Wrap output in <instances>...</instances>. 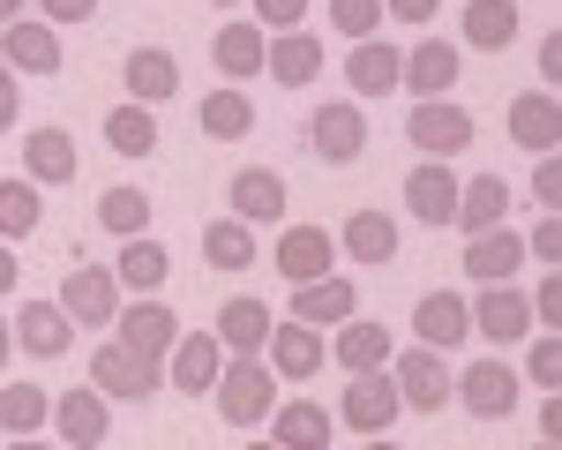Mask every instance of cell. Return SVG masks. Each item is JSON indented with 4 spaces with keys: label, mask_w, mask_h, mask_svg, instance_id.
<instances>
[{
    "label": "cell",
    "mask_w": 562,
    "mask_h": 450,
    "mask_svg": "<svg viewBox=\"0 0 562 450\" xmlns=\"http://www.w3.org/2000/svg\"><path fill=\"white\" fill-rule=\"evenodd\" d=\"M211 398L233 428H256V420H270V405H278V375L262 360H233V368H217Z\"/></svg>",
    "instance_id": "cell-1"
},
{
    "label": "cell",
    "mask_w": 562,
    "mask_h": 450,
    "mask_svg": "<svg viewBox=\"0 0 562 450\" xmlns=\"http://www.w3.org/2000/svg\"><path fill=\"white\" fill-rule=\"evenodd\" d=\"M405 135H413V150H428V158H458V150H473V113L465 105H450V98H420L413 113H405Z\"/></svg>",
    "instance_id": "cell-2"
},
{
    "label": "cell",
    "mask_w": 562,
    "mask_h": 450,
    "mask_svg": "<svg viewBox=\"0 0 562 450\" xmlns=\"http://www.w3.org/2000/svg\"><path fill=\"white\" fill-rule=\"evenodd\" d=\"M450 398L473 420H503V413H518V368L510 360H473L465 375H450Z\"/></svg>",
    "instance_id": "cell-3"
},
{
    "label": "cell",
    "mask_w": 562,
    "mask_h": 450,
    "mask_svg": "<svg viewBox=\"0 0 562 450\" xmlns=\"http://www.w3.org/2000/svg\"><path fill=\"white\" fill-rule=\"evenodd\" d=\"M90 391L98 398H158V360L135 346H90Z\"/></svg>",
    "instance_id": "cell-4"
},
{
    "label": "cell",
    "mask_w": 562,
    "mask_h": 450,
    "mask_svg": "<svg viewBox=\"0 0 562 450\" xmlns=\"http://www.w3.org/2000/svg\"><path fill=\"white\" fill-rule=\"evenodd\" d=\"M60 31L53 23H31V15H15V23H0V68L8 76H60Z\"/></svg>",
    "instance_id": "cell-5"
},
{
    "label": "cell",
    "mask_w": 562,
    "mask_h": 450,
    "mask_svg": "<svg viewBox=\"0 0 562 450\" xmlns=\"http://www.w3.org/2000/svg\"><path fill=\"white\" fill-rule=\"evenodd\" d=\"M390 383H397V398L413 405V413H442L450 405V360L435 353V346H413V353H397Z\"/></svg>",
    "instance_id": "cell-6"
},
{
    "label": "cell",
    "mask_w": 562,
    "mask_h": 450,
    "mask_svg": "<svg viewBox=\"0 0 562 450\" xmlns=\"http://www.w3.org/2000/svg\"><path fill=\"white\" fill-rule=\"evenodd\" d=\"M307 150H315L323 166H352V158L368 150V113H360V105H315Z\"/></svg>",
    "instance_id": "cell-7"
},
{
    "label": "cell",
    "mask_w": 562,
    "mask_h": 450,
    "mask_svg": "<svg viewBox=\"0 0 562 450\" xmlns=\"http://www.w3.org/2000/svg\"><path fill=\"white\" fill-rule=\"evenodd\" d=\"M285 203H293V188H285L278 166H240V173H233V218L240 225H278Z\"/></svg>",
    "instance_id": "cell-8"
},
{
    "label": "cell",
    "mask_w": 562,
    "mask_h": 450,
    "mask_svg": "<svg viewBox=\"0 0 562 450\" xmlns=\"http://www.w3.org/2000/svg\"><path fill=\"white\" fill-rule=\"evenodd\" d=\"M473 308V330L487 338V346H518L525 330H532V301H525L518 285H487L480 301H465Z\"/></svg>",
    "instance_id": "cell-9"
},
{
    "label": "cell",
    "mask_w": 562,
    "mask_h": 450,
    "mask_svg": "<svg viewBox=\"0 0 562 450\" xmlns=\"http://www.w3.org/2000/svg\"><path fill=\"white\" fill-rule=\"evenodd\" d=\"M166 360H173L166 375H173V391H180V398H211L217 368H225V353H217V338H211V330H180Z\"/></svg>",
    "instance_id": "cell-10"
},
{
    "label": "cell",
    "mask_w": 562,
    "mask_h": 450,
    "mask_svg": "<svg viewBox=\"0 0 562 450\" xmlns=\"http://www.w3.org/2000/svg\"><path fill=\"white\" fill-rule=\"evenodd\" d=\"M397 383H390V368H368V375H352L346 383V405H338V413H346L352 428H360V436H383L390 420H397Z\"/></svg>",
    "instance_id": "cell-11"
},
{
    "label": "cell",
    "mask_w": 562,
    "mask_h": 450,
    "mask_svg": "<svg viewBox=\"0 0 562 450\" xmlns=\"http://www.w3.org/2000/svg\"><path fill=\"white\" fill-rule=\"evenodd\" d=\"M60 315H68V323H90V330L121 323V278H113V270H76L68 293H60Z\"/></svg>",
    "instance_id": "cell-12"
},
{
    "label": "cell",
    "mask_w": 562,
    "mask_h": 450,
    "mask_svg": "<svg viewBox=\"0 0 562 450\" xmlns=\"http://www.w3.org/2000/svg\"><path fill=\"white\" fill-rule=\"evenodd\" d=\"M262 368H270V375H285V383H307V375H315V368H323V338H315V330H307V323H270V338H262Z\"/></svg>",
    "instance_id": "cell-13"
},
{
    "label": "cell",
    "mask_w": 562,
    "mask_h": 450,
    "mask_svg": "<svg viewBox=\"0 0 562 450\" xmlns=\"http://www.w3.org/2000/svg\"><path fill=\"white\" fill-rule=\"evenodd\" d=\"M8 338H15V353H31V360H60L76 346V323L53 308V301H31V308L8 323Z\"/></svg>",
    "instance_id": "cell-14"
},
{
    "label": "cell",
    "mask_w": 562,
    "mask_h": 450,
    "mask_svg": "<svg viewBox=\"0 0 562 450\" xmlns=\"http://www.w3.org/2000/svg\"><path fill=\"white\" fill-rule=\"evenodd\" d=\"M121 83H128V105H150V113H158V105L180 90V60L166 53V45H135L128 68H121Z\"/></svg>",
    "instance_id": "cell-15"
},
{
    "label": "cell",
    "mask_w": 562,
    "mask_h": 450,
    "mask_svg": "<svg viewBox=\"0 0 562 450\" xmlns=\"http://www.w3.org/2000/svg\"><path fill=\"white\" fill-rule=\"evenodd\" d=\"M518 263H525L518 225H487V233H473V248H465V278L473 285H503V278H518Z\"/></svg>",
    "instance_id": "cell-16"
},
{
    "label": "cell",
    "mask_w": 562,
    "mask_h": 450,
    "mask_svg": "<svg viewBox=\"0 0 562 450\" xmlns=\"http://www.w3.org/2000/svg\"><path fill=\"white\" fill-rule=\"evenodd\" d=\"M330 263H338V240H330L323 225H293V233H278V278L307 285V278H330Z\"/></svg>",
    "instance_id": "cell-17"
},
{
    "label": "cell",
    "mask_w": 562,
    "mask_h": 450,
    "mask_svg": "<svg viewBox=\"0 0 562 450\" xmlns=\"http://www.w3.org/2000/svg\"><path fill=\"white\" fill-rule=\"evenodd\" d=\"M180 338V315L150 293V301H135V308H121V346H135L143 360H166Z\"/></svg>",
    "instance_id": "cell-18"
},
{
    "label": "cell",
    "mask_w": 562,
    "mask_h": 450,
    "mask_svg": "<svg viewBox=\"0 0 562 450\" xmlns=\"http://www.w3.org/2000/svg\"><path fill=\"white\" fill-rule=\"evenodd\" d=\"M405 211L420 225H450L458 218V166H413L405 173Z\"/></svg>",
    "instance_id": "cell-19"
},
{
    "label": "cell",
    "mask_w": 562,
    "mask_h": 450,
    "mask_svg": "<svg viewBox=\"0 0 562 450\" xmlns=\"http://www.w3.org/2000/svg\"><path fill=\"white\" fill-rule=\"evenodd\" d=\"M262 76H278V90H307L323 76V45L307 31H278V45H262Z\"/></svg>",
    "instance_id": "cell-20"
},
{
    "label": "cell",
    "mask_w": 562,
    "mask_h": 450,
    "mask_svg": "<svg viewBox=\"0 0 562 450\" xmlns=\"http://www.w3.org/2000/svg\"><path fill=\"white\" fill-rule=\"evenodd\" d=\"M53 420H60V443H76V450H98L105 436H113V413H105V398L98 391H68V398H53Z\"/></svg>",
    "instance_id": "cell-21"
},
{
    "label": "cell",
    "mask_w": 562,
    "mask_h": 450,
    "mask_svg": "<svg viewBox=\"0 0 562 450\" xmlns=\"http://www.w3.org/2000/svg\"><path fill=\"white\" fill-rule=\"evenodd\" d=\"M211 338H217V346H225L233 360H262V338H270V308L240 293V301H225V308H217V330H211Z\"/></svg>",
    "instance_id": "cell-22"
},
{
    "label": "cell",
    "mask_w": 562,
    "mask_h": 450,
    "mask_svg": "<svg viewBox=\"0 0 562 450\" xmlns=\"http://www.w3.org/2000/svg\"><path fill=\"white\" fill-rule=\"evenodd\" d=\"M413 330H420V346H465L473 338V308L458 301V293H420V308H413Z\"/></svg>",
    "instance_id": "cell-23"
},
{
    "label": "cell",
    "mask_w": 562,
    "mask_h": 450,
    "mask_svg": "<svg viewBox=\"0 0 562 450\" xmlns=\"http://www.w3.org/2000/svg\"><path fill=\"white\" fill-rule=\"evenodd\" d=\"M23 166H31V188H68L76 180V135L68 128L23 135Z\"/></svg>",
    "instance_id": "cell-24"
},
{
    "label": "cell",
    "mask_w": 562,
    "mask_h": 450,
    "mask_svg": "<svg viewBox=\"0 0 562 450\" xmlns=\"http://www.w3.org/2000/svg\"><path fill=\"white\" fill-rule=\"evenodd\" d=\"M555 135H562V105H555V90H532V98H518V105H510V143L540 150V158H555Z\"/></svg>",
    "instance_id": "cell-25"
},
{
    "label": "cell",
    "mask_w": 562,
    "mask_h": 450,
    "mask_svg": "<svg viewBox=\"0 0 562 450\" xmlns=\"http://www.w3.org/2000/svg\"><path fill=\"white\" fill-rule=\"evenodd\" d=\"M352 301H360V285H346V278H307L301 293H293V323H307V330L352 323Z\"/></svg>",
    "instance_id": "cell-26"
},
{
    "label": "cell",
    "mask_w": 562,
    "mask_h": 450,
    "mask_svg": "<svg viewBox=\"0 0 562 450\" xmlns=\"http://www.w3.org/2000/svg\"><path fill=\"white\" fill-rule=\"evenodd\" d=\"M397 68H405V53H397V45L360 38V45L346 53V83H352V98H383V90H397Z\"/></svg>",
    "instance_id": "cell-27"
},
{
    "label": "cell",
    "mask_w": 562,
    "mask_h": 450,
    "mask_svg": "<svg viewBox=\"0 0 562 450\" xmlns=\"http://www.w3.org/2000/svg\"><path fill=\"white\" fill-rule=\"evenodd\" d=\"M397 83H413L420 98H450V83H458V45H442V38L413 45L405 68H397Z\"/></svg>",
    "instance_id": "cell-28"
},
{
    "label": "cell",
    "mask_w": 562,
    "mask_h": 450,
    "mask_svg": "<svg viewBox=\"0 0 562 450\" xmlns=\"http://www.w3.org/2000/svg\"><path fill=\"white\" fill-rule=\"evenodd\" d=\"M278 420V450H330V405L293 398V405H270Z\"/></svg>",
    "instance_id": "cell-29"
},
{
    "label": "cell",
    "mask_w": 562,
    "mask_h": 450,
    "mask_svg": "<svg viewBox=\"0 0 562 450\" xmlns=\"http://www.w3.org/2000/svg\"><path fill=\"white\" fill-rule=\"evenodd\" d=\"M338 240H346L352 263H390V256H397V218H390V211H352V218L338 225Z\"/></svg>",
    "instance_id": "cell-30"
},
{
    "label": "cell",
    "mask_w": 562,
    "mask_h": 450,
    "mask_svg": "<svg viewBox=\"0 0 562 450\" xmlns=\"http://www.w3.org/2000/svg\"><path fill=\"white\" fill-rule=\"evenodd\" d=\"M113 278H121V285H135V293L150 301V293H158V285L173 278V256H166V240H150V233H135L128 248H121V270H113Z\"/></svg>",
    "instance_id": "cell-31"
},
{
    "label": "cell",
    "mask_w": 562,
    "mask_h": 450,
    "mask_svg": "<svg viewBox=\"0 0 562 450\" xmlns=\"http://www.w3.org/2000/svg\"><path fill=\"white\" fill-rule=\"evenodd\" d=\"M465 45H480V53L518 45V0H465Z\"/></svg>",
    "instance_id": "cell-32"
},
{
    "label": "cell",
    "mask_w": 562,
    "mask_h": 450,
    "mask_svg": "<svg viewBox=\"0 0 562 450\" xmlns=\"http://www.w3.org/2000/svg\"><path fill=\"white\" fill-rule=\"evenodd\" d=\"M503 211H510V180L480 173L473 188H458V233H487V225H503Z\"/></svg>",
    "instance_id": "cell-33"
},
{
    "label": "cell",
    "mask_w": 562,
    "mask_h": 450,
    "mask_svg": "<svg viewBox=\"0 0 562 450\" xmlns=\"http://www.w3.org/2000/svg\"><path fill=\"white\" fill-rule=\"evenodd\" d=\"M195 121L211 143H240V135H256V105H248V90H211Z\"/></svg>",
    "instance_id": "cell-34"
},
{
    "label": "cell",
    "mask_w": 562,
    "mask_h": 450,
    "mask_svg": "<svg viewBox=\"0 0 562 450\" xmlns=\"http://www.w3.org/2000/svg\"><path fill=\"white\" fill-rule=\"evenodd\" d=\"M105 143H113L121 158H150V150H158V113H150V105H113V113H105Z\"/></svg>",
    "instance_id": "cell-35"
},
{
    "label": "cell",
    "mask_w": 562,
    "mask_h": 450,
    "mask_svg": "<svg viewBox=\"0 0 562 450\" xmlns=\"http://www.w3.org/2000/svg\"><path fill=\"white\" fill-rule=\"evenodd\" d=\"M211 60L233 76V83H240V76H262V31L256 23H225V31L211 38Z\"/></svg>",
    "instance_id": "cell-36"
},
{
    "label": "cell",
    "mask_w": 562,
    "mask_h": 450,
    "mask_svg": "<svg viewBox=\"0 0 562 450\" xmlns=\"http://www.w3.org/2000/svg\"><path fill=\"white\" fill-rule=\"evenodd\" d=\"M45 225V195L31 180H0V240H31Z\"/></svg>",
    "instance_id": "cell-37"
},
{
    "label": "cell",
    "mask_w": 562,
    "mask_h": 450,
    "mask_svg": "<svg viewBox=\"0 0 562 450\" xmlns=\"http://www.w3.org/2000/svg\"><path fill=\"white\" fill-rule=\"evenodd\" d=\"M338 360H346L352 375H368V368H390V330L383 323H338Z\"/></svg>",
    "instance_id": "cell-38"
},
{
    "label": "cell",
    "mask_w": 562,
    "mask_h": 450,
    "mask_svg": "<svg viewBox=\"0 0 562 450\" xmlns=\"http://www.w3.org/2000/svg\"><path fill=\"white\" fill-rule=\"evenodd\" d=\"M203 263H211V270H248V263H256V233H248L240 218L203 225Z\"/></svg>",
    "instance_id": "cell-39"
},
{
    "label": "cell",
    "mask_w": 562,
    "mask_h": 450,
    "mask_svg": "<svg viewBox=\"0 0 562 450\" xmlns=\"http://www.w3.org/2000/svg\"><path fill=\"white\" fill-rule=\"evenodd\" d=\"M38 420H53V398H45L38 383H8L0 391V428L8 436H38Z\"/></svg>",
    "instance_id": "cell-40"
},
{
    "label": "cell",
    "mask_w": 562,
    "mask_h": 450,
    "mask_svg": "<svg viewBox=\"0 0 562 450\" xmlns=\"http://www.w3.org/2000/svg\"><path fill=\"white\" fill-rule=\"evenodd\" d=\"M98 225L121 233V240H135V233L150 225V195H143V188H105V195H98Z\"/></svg>",
    "instance_id": "cell-41"
},
{
    "label": "cell",
    "mask_w": 562,
    "mask_h": 450,
    "mask_svg": "<svg viewBox=\"0 0 562 450\" xmlns=\"http://www.w3.org/2000/svg\"><path fill=\"white\" fill-rule=\"evenodd\" d=\"M330 23H338L352 45L375 38V23H383V0H330Z\"/></svg>",
    "instance_id": "cell-42"
},
{
    "label": "cell",
    "mask_w": 562,
    "mask_h": 450,
    "mask_svg": "<svg viewBox=\"0 0 562 450\" xmlns=\"http://www.w3.org/2000/svg\"><path fill=\"white\" fill-rule=\"evenodd\" d=\"M525 375H532L540 391H555V383H562V346H555V338H540V346L525 353Z\"/></svg>",
    "instance_id": "cell-43"
},
{
    "label": "cell",
    "mask_w": 562,
    "mask_h": 450,
    "mask_svg": "<svg viewBox=\"0 0 562 450\" xmlns=\"http://www.w3.org/2000/svg\"><path fill=\"white\" fill-rule=\"evenodd\" d=\"M307 0H256V31H301Z\"/></svg>",
    "instance_id": "cell-44"
},
{
    "label": "cell",
    "mask_w": 562,
    "mask_h": 450,
    "mask_svg": "<svg viewBox=\"0 0 562 450\" xmlns=\"http://www.w3.org/2000/svg\"><path fill=\"white\" fill-rule=\"evenodd\" d=\"M525 256H540V263H555V256H562V218H555V211L525 233Z\"/></svg>",
    "instance_id": "cell-45"
},
{
    "label": "cell",
    "mask_w": 562,
    "mask_h": 450,
    "mask_svg": "<svg viewBox=\"0 0 562 450\" xmlns=\"http://www.w3.org/2000/svg\"><path fill=\"white\" fill-rule=\"evenodd\" d=\"M525 301H532V323H548V330H555V323H562V278L548 270V278H540V293H525Z\"/></svg>",
    "instance_id": "cell-46"
},
{
    "label": "cell",
    "mask_w": 562,
    "mask_h": 450,
    "mask_svg": "<svg viewBox=\"0 0 562 450\" xmlns=\"http://www.w3.org/2000/svg\"><path fill=\"white\" fill-rule=\"evenodd\" d=\"M38 15H45V23H90L98 0H38Z\"/></svg>",
    "instance_id": "cell-47"
},
{
    "label": "cell",
    "mask_w": 562,
    "mask_h": 450,
    "mask_svg": "<svg viewBox=\"0 0 562 450\" xmlns=\"http://www.w3.org/2000/svg\"><path fill=\"white\" fill-rule=\"evenodd\" d=\"M435 8L442 0H383V15H397V23H435Z\"/></svg>",
    "instance_id": "cell-48"
},
{
    "label": "cell",
    "mask_w": 562,
    "mask_h": 450,
    "mask_svg": "<svg viewBox=\"0 0 562 450\" xmlns=\"http://www.w3.org/2000/svg\"><path fill=\"white\" fill-rule=\"evenodd\" d=\"M532 195H540V203H548V211H555V195H562V173H555V158H548V166H540V173H532Z\"/></svg>",
    "instance_id": "cell-49"
},
{
    "label": "cell",
    "mask_w": 562,
    "mask_h": 450,
    "mask_svg": "<svg viewBox=\"0 0 562 450\" xmlns=\"http://www.w3.org/2000/svg\"><path fill=\"white\" fill-rule=\"evenodd\" d=\"M555 436H562V398L548 391V398H540V443H555Z\"/></svg>",
    "instance_id": "cell-50"
},
{
    "label": "cell",
    "mask_w": 562,
    "mask_h": 450,
    "mask_svg": "<svg viewBox=\"0 0 562 450\" xmlns=\"http://www.w3.org/2000/svg\"><path fill=\"white\" fill-rule=\"evenodd\" d=\"M540 76H548V83H555V76H562V38H555V31L540 38Z\"/></svg>",
    "instance_id": "cell-51"
},
{
    "label": "cell",
    "mask_w": 562,
    "mask_h": 450,
    "mask_svg": "<svg viewBox=\"0 0 562 450\" xmlns=\"http://www.w3.org/2000/svg\"><path fill=\"white\" fill-rule=\"evenodd\" d=\"M15 128V76H8V68H0V135Z\"/></svg>",
    "instance_id": "cell-52"
},
{
    "label": "cell",
    "mask_w": 562,
    "mask_h": 450,
    "mask_svg": "<svg viewBox=\"0 0 562 450\" xmlns=\"http://www.w3.org/2000/svg\"><path fill=\"white\" fill-rule=\"evenodd\" d=\"M15 278H23V270H15V248H8V240H0V293H8V285H15Z\"/></svg>",
    "instance_id": "cell-53"
},
{
    "label": "cell",
    "mask_w": 562,
    "mask_h": 450,
    "mask_svg": "<svg viewBox=\"0 0 562 450\" xmlns=\"http://www.w3.org/2000/svg\"><path fill=\"white\" fill-rule=\"evenodd\" d=\"M8 450H53V443H38V436H15V443H8Z\"/></svg>",
    "instance_id": "cell-54"
},
{
    "label": "cell",
    "mask_w": 562,
    "mask_h": 450,
    "mask_svg": "<svg viewBox=\"0 0 562 450\" xmlns=\"http://www.w3.org/2000/svg\"><path fill=\"white\" fill-rule=\"evenodd\" d=\"M15 15H23V0H0V23H15Z\"/></svg>",
    "instance_id": "cell-55"
},
{
    "label": "cell",
    "mask_w": 562,
    "mask_h": 450,
    "mask_svg": "<svg viewBox=\"0 0 562 450\" xmlns=\"http://www.w3.org/2000/svg\"><path fill=\"white\" fill-rule=\"evenodd\" d=\"M8 353H15V338H8V323H0V368H8Z\"/></svg>",
    "instance_id": "cell-56"
},
{
    "label": "cell",
    "mask_w": 562,
    "mask_h": 450,
    "mask_svg": "<svg viewBox=\"0 0 562 450\" xmlns=\"http://www.w3.org/2000/svg\"><path fill=\"white\" fill-rule=\"evenodd\" d=\"M368 450H405V443H390V436H368Z\"/></svg>",
    "instance_id": "cell-57"
},
{
    "label": "cell",
    "mask_w": 562,
    "mask_h": 450,
    "mask_svg": "<svg viewBox=\"0 0 562 450\" xmlns=\"http://www.w3.org/2000/svg\"><path fill=\"white\" fill-rule=\"evenodd\" d=\"M248 450H278V443H248Z\"/></svg>",
    "instance_id": "cell-58"
},
{
    "label": "cell",
    "mask_w": 562,
    "mask_h": 450,
    "mask_svg": "<svg viewBox=\"0 0 562 450\" xmlns=\"http://www.w3.org/2000/svg\"><path fill=\"white\" fill-rule=\"evenodd\" d=\"M211 8H233V0H211Z\"/></svg>",
    "instance_id": "cell-59"
},
{
    "label": "cell",
    "mask_w": 562,
    "mask_h": 450,
    "mask_svg": "<svg viewBox=\"0 0 562 450\" xmlns=\"http://www.w3.org/2000/svg\"><path fill=\"white\" fill-rule=\"evenodd\" d=\"M540 450H555V443H540Z\"/></svg>",
    "instance_id": "cell-60"
}]
</instances>
